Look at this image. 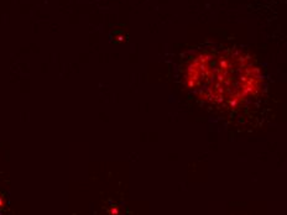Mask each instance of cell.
Here are the masks:
<instances>
[{
  "label": "cell",
  "mask_w": 287,
  "mask_h": 215,
  "mask_svg": "<svg viewBox=\"0 0 287 215\" xmlns=\"http://www.w3.org/2000/svg\"><path fill=\"white\" fill-rule=\"evenodd\" d=\"M261 73L251 58L237 50L199 53L187 68V87L204 102L233 108L255 95Z\"/></svg>",
  "instance_id": "cell-1"
},
{
  "label": "cell",
  "mask_w": 287,
  "mask_h": 215,
  "mask_svg": "<svg viewBox=\"0 0 287 215\" xmlns=\"http://www.w3.org/2000/svg\"><path fill=\"white\" fill-rule=\"evenodd\" d=\"M112 214L113 215H115V214H118V209H115V208H114V209L112 210Z\"/></svg>",
  "instance_id": "cell-2"
},
{
  "label": "cell",
  "mask_w": 287,
  "mask_h": 215,
  "mask_svg": "<svg viewBox=\"0 0 287 215\" xmlns=\"http://www.w3.org/2000/svg\"><path fill=\"white\" fill-rule=\"evenodd\" d=\"M0 206H3V199H1V197H0Z\"/></svg>",
  "instance_id": "cell-3"
}]
</instances>
